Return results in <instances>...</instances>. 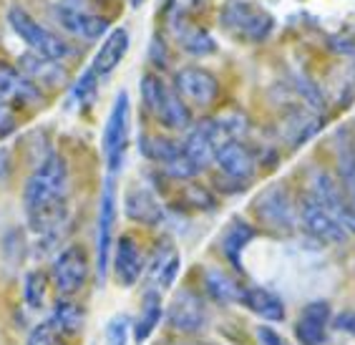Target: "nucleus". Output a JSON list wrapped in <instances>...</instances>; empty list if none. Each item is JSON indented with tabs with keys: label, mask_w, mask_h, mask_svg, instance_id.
Returning a JSON list of instances; mask_svg holds the SVG:
<instances>
[{
	"label": "nucleus",
	"mask_w": 355,
	"mask_h": 345,
	"mask_svg": "<svg viewBox=\"0 0 355 345\" xmlns=\"http://www.w3.org/2000/svg\"><path fill=\"white\" fill-rule=\"evenodd\" d=\"M66 194H69V167L61 154L43 156L23 187L26 214L35 232L55 237L66 222Z\"/></svg>",
	"instance_id": "1"
},
{
	"label": "nucleus",
	"mask_w": 355,
	"mask_h": 345,
	"mask_svg": "<svg viewBox=\"0 0 355 345\" xmlns=\"http://www.w3.org/2000/svg\"><path fill=\"white\" fill-rule=\"evenodd\" d=\"M144 108L157 119L162 126L171 131L191 129V108L187 106L169 83H164L157 74H144L139 81Z\"/></svg>",
	"instance_id": "2"
},
{
	"label": "nucleus",
	"mask_w": 355,
	"mask_h": 345,
	"mask_svg": "<svg viewBox=\"0 0 355 345\" xmlns=\"http://www.w3.org/2000/svg\"><path fill=\"white\" fill-rule=\"evenodd\" d=\"M129 129H131V101L126 91H119L114 99V106L109 111L106 126H103V162L109 176H116L126 162V149H129Z\"/></svg>",
	"instance_id": "3"
},
{
	"label": "nucleus",
	"mask_w": 355,
	"mask_h": 345,
	"mask_svg": "<svg viewBox=\"0 0 355 345\" xmlns=\"http://www.w3.org/2000/svg\"><path fill=\"white\" fill-rule=\"evenodd\" d=\"M8 23L13 28V33L28 46V51L46 56V58H53V61H66L71 56L69 43L63 41L58 33H53L51 28L35 21L33 15L23 10L21 6H13L8 10Z\"/></svg>",
	"instance_id": "4"
},
{
	"label": "nucleus",
	"mask_w": 355,
	"mask_h": 345,
	"mask_svg": "<svg viewBox=\"0 0 355 345\" xmlns=\"http://www.w3.org/2000/svg\"><path fill=\"white\" fill-rule=\"evenodd\" d=\"M222 26L239 38V41L247 43H262L270 38L275 28V18L267 13L265 8L254 6V3H247V0H232L222 8V15H219Z\"/></svg>",
	"instance_id": "5"
},
{
	"label": "nucleus",
	"mask_w": 355,
	"mask_h": 345,
	"mask_svg": "<svg viewBox=\"0 0 355 345\" xmlns=\"http://www.w3.org/2000/svg\"><path fill=\"white\" fill-rule=\"evenodd\" d=\"M91 275L89 255L78 244H69L51 262V283L61 298H73L86 287Z\"/></svg>",
	"instance_id": "6"
},
{
	"label": "nucleus",
	"mask_w": 355,
	"mask_h": 345,
	"mask_svg": "<svg viewBox=\"0 0 355 345\" xmlns=\"http://www.w3.org/2000/svg\"><path fill=\"white\" fill-rule=\"evenodd\" d=\"M114 224H116V184H114V176H109L103 184L101 202H98V222H96V272L101 283L109 278Z\"/></svg>",
	"instance_id": "7"
},
{
	"label": "nucleus",
	"mask_w": 355,
	"mask_h": 345,
	"mask_svg": "<svg viewBox=\"0 0 355 345\" xmlns=\"http://www.w3.org/2000/svg\"><path fill=\"white\" fill-rule=\"evenodd\" d=\"M254 212L270 230L290 232L297 224V207L293 202V194L282 184H270L254 199Z\"/></svg>",
	"instance_id": "8"
},
{
	"label": "nucleus",
	"mask_w": 355,
	"mask_h": 345,
	"mask_svg": "<svg viewBox=\"0 0 355 345\" xmlns=\"http://www.w3.org/2000/svg\"><path fill=\"white\" fill-rule=\"evenodd\" d=\"M310 196L343 224V230L355 232V210L343 194L340 184L335 182L325 169H315L313 176H310Z\"/></svg>",
	"instance_id": "9"
},
{
	"label": "nucleus",
	"mask_w": 355,
	"mask_h": 345,
	"mask_svg": "<svg viewBox=\"0 0 355 345\" xmlns=\"http://www.w3.org/2000/svg\"><path fill=\"white\" fill-rule=\"evenodd\" d=\"M174 91L189 108H207L219 99V81L217 76H212L205 68L187 66L179 68L174 76Z\"/></svg>",
	"instance_id": "10"
},
{
	"label": "nucleus",
	"mask_w": 355,
	"mask_h": 345,
	"mask_svg": "<svg viewBox=\"0 0 355 345\" xmlns=\"http://www.w3.org/2000/svg\"><path fill=\"white\" fill-rule=\"evenodd\" d=\"M0 101L10 108H35L43 103V91L18 66L0 61Z\"/></svg>",
	"instance_id": "11"
},
{
	"label": "nucleus",
	"mask_w": 355,
	"mask_h": 345,
	"mask_svg": "<svg viewBox=\"0 0 355 345\" xmlns=\"http://www.w3.org/2000/svg\"><path fill=\"white\" fill-rule=\"evenodd\" d=\"M214 164L219 167V171L225 176H230L232 182L245 184L250 182L257 171V156L250 151V146L237 139L232 142H225L214 151Z\"/></svg>",
	"instance_id": "12"
},
{
	"label": "nucleus",
	"mask_w": 355,
	"mask_h": 345,
	"mask_svg": "<svg viewBox=\"0 0 355 345\" xmlns=\"http://www.w3.org/2000/svg\"><path fill=\"white\" fill-rule=\"evenodd\" d=\"M166 320L174 330L179 333H197L205 328L207 323V305L194 290H182L174 295L169 310H166Z\"/></svg>",
	"instance_id": "13"
},
{
	"label": "nucleus",
	"mask_w": 355,
	"mask_h": 345,
	"mask_svg": "<svg viewBox=\"0 0 355 345\" xmlns=\"http://www.w3.org/2000/svg\"><path fill=\"white\" fill-rule=\"evenodd\" d=\"M297 219L305 227V232H310L315 239L320 242H343L348 232L343 230V224L335 219L330 212H325L320 204L315 202L313 196H305L297 207Z\"/></svg>",
	"instance_id": "14"
},
{
	"label": "nucleus",
	"mask_w": 355,
	"mask_h": 345,
	"mask_svg": "<svg viewBox=\"0 0 355 345\" xmlns=\"http://www.w3.org/2000/svg\"><path fill=\"white\" fill-rule=\"evenodd\" d=\"M333 310H330L328 300H315L305 305L300 318L295 323V338L300 345H322L328 340V328Z\"/></svg>",
	"instance_id": "15"
},
{
	"label": "nucleus",
	"mask_w": 355,
	"mask_h": 345,
	"mask_svg": "<svg viewBox=\"0 0 355 345\" xmlns=\"http://www.w3.org/2000/svg\"><path fill=\"white\" fill-rule=\"evenodd\" d=\"M111 267H114V278L119 280L121 287H134L137 280L141 278L146 262H144L137 239L131 235H121L116 239V247L111 252Z\"/></svg>",
	"instance_id": "16"
},
{
	"label": "nucleus",
	"mask_w": 355,
	"mask_h": 345,
	"mask_svg": "<svg viewBox=\"0 0 355 345\" xmlns=\"http://www.w3.org/2000/svg\"><path fill=\"white\" fill-rule=\"evenodd\" d=\"M55 21L63 31H69L71 35L76 38H86V41H98L101 35L109 33V21L101 18V15H94V13H86V10H78L73 6H61L53 10Z\"/></svg>",
	"instance_id": "17"
},
{
	"label": "nucleus",
	"mask_w": 355,
	"mask_h": 345,
	"mask_svg": "<svg viewBox=\"0 0 355 345\" xmlns=\"http://www.w3.org/2000/svg\"><path fill=\"white\" fill-rule=\"evenodd\" d=\"M18 71L28 76L38 88H58L69 81V71L63 61H53V58L38 56L33 51H28L18 58Z\"/></svg>",
	"instance_id": "18"
},
{
	"label": "nucleus",
	"mask_w": 355,
	"mask_h": 345,
	"mask_svg": "<svg viewBox=\"0 0 355 345\" xmlns=\"http://www.w3.org/2000/svg\"><path fill=\"white\" fill-rule=\"evenodd\" d=\"M123 212H126L129 219H134L139 224H159L162 217H164V210H162L157 194L149 187H144V184H137V187L126 190V194H123Z\"/></svg>",
	"instance_id": "19"
},
{
	"label": "nucleus",
	"mask_w": 355,
	"mask_h": 345,
	"mask_svg": "<svg viewBox=\"0 0 355 345\" xmlns=\"http://www.w3.org/2000/svg\"><path fill=\"white\" fill-rule=\"evenodd\" d=\"M129 46H131L129 31H126V28H114V31L103 38L98 53L94 56V63H91L94 74L98 76V78L114 74L119 68V63L123 61V56L129 53Z\"/></svg>",
	"instance_id": "20"
},
{
	"label": "nucleus",
	"mask_w": 355,
	"mask_h": 345,
	"mask_svg": "<svg viewBox=\"0 0 355 345\" xmlns=\"http://www.w3.org/2000/svg\"><path fill=\"white\" fill-rule=\"evenodd\" d=\"M169 28H171V38H174V43H177L182 51H187L189 56L205 58V56L217 51L214 38L207 33L202 26H194V23L184 21V18H174V21L169 23Z\"/></svg>",
	"instance_id": "21"
},
{
	"label": "nucleus",
	"mask_w": 355,
	"mask_h": 345,
	"mask_svg": "<svg viewBox=\"0 0 355 345\" xmlns=\"http://www.w3.org/2000/svg\"><path fill=\"white\" fill-rule=\"evenodd\" d=\"M335 162L340 171V190L355 210V142L348 129L335 131Z\"/></svg>",
	"instance_id": "22"
},
{
	"label": "nucleus",
	"mask_w": 355,
	"mask_h": 345,
	"mask_svg": "<svg viewBox=\"0 0 355 345\" xmlns=\"http://www.w3.org/2000/svg\"><path fill=\"white\" fill-rule=\"evenodd\" d=\"M242 305L247 310H252L254 315H260L262 320H270V323L285 320V303L267 287H245Z\"/></svg>",
	"instance_id": "23"
},
{
	"label": "nucleus",
	"mask_w": 355,
	"mask_h": 345,
	"mask_svg": "<svg viewBox=\"0 0 355 345\" xmlns=\"http://www.w3.org/2000/svg\"><path fill=\"white\" fill-rule=\"evenodd\" d=\"M179 252L171 247V244H162L157 247L154 258L149 262V280L154 283L157 290H164V287H171L174 280H177L179 272Z\"/></svg>",
	"instance_id": "24"
},
{
	"label": "nucleus",
	"mask_w": 355,
	"mask_h": 345,
	"mask_svg": "<svg viewBox=\"0 0 355 345\" xmlns=\"http://www.w3.org/2000/svg\"><path fill=\"white\" fill-rule=\"evenodd\" d=\"M205 287H207V292H209V298H212L214 303H222V305L242 303V298H245V287L222 270H207Z\"/></svg>",
	"instance_id": "25"
},
{
	"label": "nucleus",
	"mask_w": 355,
	"mask_h": 345,
	"mask_svg": "<svg viewBox=\"0 0 355 345\" xmlns=\"http://www.w3.org/2000/svg\"><path fill=\"white\" fill-rule=\"evenodd\" d=\"M48 323L53 325L55 330H61L63 335H76V333L83 330V323H86V312L78 303H73L71 298H61L53 305L51 310V318Z\"/></svg>",
	"instance_id": "26"
},
{
	"label": "nucleus",
	"mask_w": 355,
	"mask_h": 345,
	"mask_svg": "<svg viewBox=\"0 0 355 345\" xmlns=\"http://www.w3.org/2000/svg\"><path fill=\"white\" fill-rule=\"evenodd\" d=\"M159 320H162V295L157 290H149L144 295L141 312H139L137 323H134V340L144 343L151 333L157 330Z\"/></svg>",
	"instance_id": "27"
},
{
	"label": "nucleus",
	"mask_w": 355,
	"mask_h": 345,
	"mask_svg": "<svg viewBox=\"0 0 355 345\" xmlns=\"http://www.w3.org/2000/svg\"><path fill=\"white\" fill-rule=\"evenodd\" d=\"M282 131L293 146H300L318 131V116L310 111H295L293 116H287L282 121Z\"/></svg>",
	"instance_id": "28"
},
{
	"label": "nucleus",
	"mask_w": 355,
	"mask_h": 345,
	"mask_svg": "<svg viewBox=\"0 0 355 345\" xmlns=\"http://www.w3.org/2000/svg\"><path fill=\"white\" fill-rule=\"evenodd\" d=\"M254 230L247 222H232L227 227V232L222 235V250L234 264H239V255L245 250L247 244L252 242Z\"/></svg>",
	"instance_id": "29"
},
{
	"label": "nucleus",
	"mask_w": 355,
	"mask_h": 345,
	"mask_svg": "<svg viewBox=\"0 0 355 345\" xmlns=\"http://www.w3.org/2000/svg\"><path fill=\"white\" fill-rule=\"evenodd\" d=\"M139 151H141L146 159H151L154 164L162 167V164H166L169 159H174V156L182 151V144L164 139V136H141Z\"/></svg>",
	"instance_id": "30"
},
{
	"label": "nucleus",
	"mask_w": 355,
	"mask_h": 345,
	"mask_svg": "<svg viewBox=\"0 0 355 345\" xmlns=\"http://www.w3.org/2000/svg\"><path fill=\"white\" fill-rule=\"evenodd\" d=\"M46 290H48V280L43 272L33 270L26 275V285H23V300L31 310H41L46 305Z\"/></svg>",
	"instance_id": "31"
},
{
	"label": "nucleus",
	"mask_w": 355,
	"mask_h": 345,
	"mask_svg": "<svg viewBox=\"0 0 355 345\" xmlns=\"http://www.w3.org/2000/svg\"><path fill=\"white\" fill-rule=\"evenodd\" d=\"M98 76L94 74V68H86L81 74V78L73 83V88H71V99H73V103L78 108H83V106H91L94 103V99H96V91H98Z\"/></svg>",
	"instance_id": "32"
},
{
	"label": "nucleus",
	"mask_w": 355,
	"mask_h": 345,
	"mask_svg": "<svg viewBox=\"0 0 355 345\" xmlns=\"http://www.w3.org/2000/svg\"><path fill=\"white\" fill-rule=\"evenodd\" d=\"M28 345H66V343H63V333L55 330L53 325L46 320V323L35 325L33 333L28 335Z\"/></svg>",
	"instance_id": "33"
},
{
	"label": "nucleus",
	"mask_w": 355,
	"mask_h": 345,
	"mask_svg": "<svg viewBox=\"0 0 355 345\" xmlns=\"http://www.w3.org/2000/svg\"><path fill=\"white\" fill-rule=\"evenodd\" d=\"M129 330H131V323L126 315L111 318L109 325H106V345H126Z\"/></svg>",
	"instance_id": "34"
},
{
	"label": "nucleus",
	"mask_w": 355,
	"mask_h": 345,
	"mask_svg": "<svg viewBox=\"0 0 355 345\" xmlns=\"http://www.w3.org/2000/svg\"><path fill=\"white\" fill-rule=\"evenodd\" d=\"M15 126H18V119H15V111L8 103L0 101V142L8 139V136L13 134Z\"/></svg>",
	"instance_id": "35"
},
{
	"label": "nucleus",
	"mask_w": 355,
	"mask_h": 345,
	"mask_svg": "<svg viewBox=\"0 0 355 345\" xmlns=\"http://www.w3.org/2000/svg\"><path fill=\"white\" fill-rule=\"evenodd\" d=\"M254 338H257V345H287V340L277 330H272L270 325H257Z\"/></svg>",
	"instance_id": "36"
},
{
	"label": "nucleus",
	"mask_w": 355,
	"mask_h": 345,
	"mask_svg": "<svg viewBox=\"0 0 355 345\" xmlns=\"http://www.w3.org/2000/svg\"><path fill=\"white\" fill-rule=\"evenodd\" d=\"M187 199H189L194 207H199V210H202V207H205V210H212L214 207V199L209 196V192L202 190V187H189V190H187Z\"/></svg>",
	"instance_id": "37"
},
{
	"label": "nucleus",
	"mask_w": 355,
	"mask_h": 345,
	"mask_svg": "<svg viewBox=\"0 0 355 345\" xmlns=\"http://www.w3.org/2000/svg\"><path fill=\"white\" fill-rule=\"evenodd\" d=\"M335 328H338V330L350 333V335H355V310L340 312V315H338V320H335Z\"/></svg>",
	"instance_id": "38"
},
{
	"label": "nucleus",
	"mask_w": 355,
	"mask_h": 345,
	"mask_svg": "<svg viewBox=\"0 0 355 345\" xmlns=\"http://www.w3.org/2000/svg\"><path fill=\"white\" fill-rule=\"evenodd\" d=\"M8 169H10V159H8V149L0 151V182L8 176Z\"/></svg>",
	"instance_id": "39"
}]
</instances>
